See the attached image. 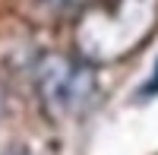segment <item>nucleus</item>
Returning <instances> with one entry per match:
<instances>
[{
	"mask_svg": "<svg viewBox=\"0 0 158 155\" xmlns=\"http://www.w3.org/2000/svg\"><path fill=\"white\" fill-rule=\"evenodd\" d=\"M158 29V0H92L73 29L76 57L92 67L139 51Z\"/></svg>",
	"mask_w": 158,
	"mask_h": 155,
	"instance_id": "obj_1",
	"label": "nucleus"
},
{
	"mask_svg": "<svg viewBox=\"0 0 158 155\" xmlns=\"http://www.w3.org/2000/svg\"><path fill=\"white\" fill-rule=\"evenodd\" d=\"M35 92L41 108L54 120H73L85 114L98 98L95 67L82 57L70 54H44L35 67Z\"/></svg>",
	"mask_w": 158,
	"mask_h": 155,
	"instance_id": "obj_2",
	"label": "nucleus"
},
{
	"mask_svg": "<svg viewBox=\"0 0 158 155\" xmlns=\"http://www.w3.org/2000/svg\"><path fill=\"white\" fill-rule=\"evenodd\" d=\"M48 3H54V6H82L89 0H48Z\"/></svg>",
	"mask_w": 158,
	"mask_h": 155,
	"instance_id": "obj_3",
	"label": "nucleus"
},
{
	"mask_svg": "<svg viewBox=\"0 0 158 155\" xmlns=\"http://www.w3.org/2000/svg\"><path fill=\"white\" fill-rule=\"evenodd\" d=\"M155 73H158V70H155ZM155 92H158V76H155V79H152L146 89H142V95H155Z\"/></svg>",
	"mask_w": 158,
	"mask_h": 155,
	"instance_id": "obj_4",
	"label": "nucleus"
}]
</instances>
